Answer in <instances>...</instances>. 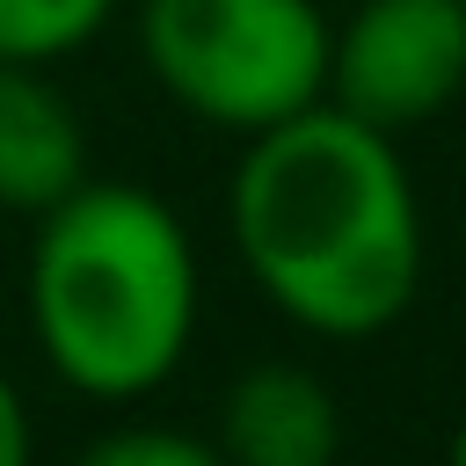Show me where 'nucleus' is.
Here are the masks:
<instances>
[{
    "instance_id": "obj_7",
    "label": "nucleus",
    "mask_w": 466,
    "mask_h": 466,
    "mask_svg": "<svg viewBox=\"0 0 466 466\" xmlns=\"http://www.w3.org/2000/svg\"><path fill=\"white\" fill-rule=\"evenodd\" d=\"M109 15L116 0H0V66L73 58L87 36H102Z\"/></svg>"
},
{
    "instance_id": "obj_2",
    "label": "nucleus",
    "mask_w": 466,
    "mask_h": 466,
    "mask_svg": "<svg viewBox=\"0 0 466 466\" xmlns=\"http://www.w3.org/2000/svg\"><path fill=\"white\" fill-rule=\"evenodd\" d=\"M22 306L58 386L87 400H146L197 342V240L167 197L87 175L36 211Z\"/></svg>"
},
{
    "instance_id": "obj_8",
    "label": "nucleus",
    "mask_w": 466,
    "mask_h": 466,
    "mask_svg": "<svg viewBox=\"0 0 466 466\" xmlns=\"http://www.w3.org/2000/svg\"><path fill=\"white\" fill-rule=\"evenodd\" d=\"M73 466H226L218 444L189 437V430H167V422H116L102 437H87L73 451Z\"/></svg>"
},
{
    "instance_id": "obj_1",
    "label": "nucleus",
    "mask_w": 466,
    "mask_h": 466,
    "mask_svg": "<svg viewBox=\"0 0 466 466\" xmlns=\"http://www.w3.org/2000/svg\"><path fill=\"white\" fill-rule=\"evenodd\" d=\"M226 233L255 291L320 342L386 335L430 262L400 138L335 102L240 138Z\"/></svg>"
},
{
    "instance_id": "obj_4",
    "label": "nucleus",
    "mask_w": 466,
    "mask_h": 466,
    "mask_svg": "<svg viewBox=\"0 0 466 466\" xmlns=\"http://www.w3.org/2000/svg\"><path fill=\"white\" fill-rule=\"evenodd\" d=\"M466 87V0H357L328 36V102L379 124L415 131Z\"/></svg>"
},
{
    "instance_id": "obj_9",
    "label": "nucleus",
    "mask_w": 466,
    "mask_h": 466,
    "mask_svg": "<svg viewBox=\"0 0 466 466\" xmlns=\"http://www.w3.org/2000/svg\"><path fill=\"white\" fill-rule=\"evenodd\" d=\"M29 451H36V430H29V408H22V393H15V379L0 371V466H29Z\"/></svg>"
},
{
    "instance_id": "obj_3",
    "label": "nucleus",
    "mask_w": 466,
    "mask_h": 466,
    "mask_svg": "<svg viewBox=\"0 0 466 466\" xmlns=\"http://www.w3.org/2000/svg\"><path fill=\"white\" fill-rule=\"evenodd\" d=\"M320 0H146L138 51L175 109L211 131L255 138L313 102H328Z\"/></svg>"
},
{
    "instance_id": "obj_10",
    "label": "nucleus",
    "mask_w": 466,
    "mask_h": 466,
    "mask_svg": "<svg viewBox=\"0 0 466 466\" xmlns=\"http://www.w3.org/2000/svg\"><path fill=\"white\" fill-rule=\"evenodd\" d=\"M444 459H451V466H466V422L451 430V451H444Z\"/></svg>"
},
{
    "instance_id": "obj_5",
    "label": "nucleus",
    "mask_w": 466,
    "mask_h": 466,
    "mask_svg": "<svg viewBox=\"0 0 466 466\" xmlns=\"http://www.w3.org/2000/svg\"><path fill=\"white\" fill-rule=\"evenodd\" d=\"M342 408L306 364H248L218 400L226 466H335Z\"/></svg>"
},
{
    "instance_id": "obj_6",
    "label": "nucleus",
    "mask_w": 466,
    "mask_h": 466,
    "mask_svg": "<svg viewBox=\"0 0 466 466\" xmlns=\"http://www.w3.org/2000/svg\"><path fill=\"white\" fill-rule=\"evenodd\" d=\"M87 182V124L44 66H0V211H51Z\"/></svg>"
}]
</instances>
